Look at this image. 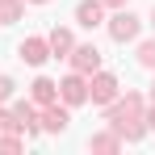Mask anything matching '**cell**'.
I'll return each instance as SVG.
<instances>
[{
    "label": "cell",
    "instance_id": "1",
    "mask_svg": "<svg viewBox=\"0 0 155 155\" xmlns=\"http://www.w3.org/2000/svg\"><path fill=\"white\" fill-rule=\"evenodd\" d=\"M105 122H109V130H113L122 143H138V138L147 134V105H143V92H126L122 101L113 97Z\"/></svg>",
    "mask_w": 155,
    "mask_h": 155
},
{
    "label": "cell",
    "instance_id": "2",
    "mask_svg": "<svg viewBox=\"0 0 155 155\" xmlns=\"http://www.w3.org/2000/svg\"><path fill=\"white\" fill-rule=\"evenodd\" d=\"M138 25H143V21H138L134 13L117 8V13L109 17V38H113V42H134V38H138Z\"/></svg>",
    "mask_w": 155,
    "mask_h": 155
},
{
    "label": "cell",
    "instance_id": "3",
    "mask_svg": "<svg viewBox=\"0 0 155 155\" xmlns=\"http://www.w3.org/2000/svg\"><path fill=\"white\" fill-rule=\"evenodd\" d=\"M113 97H117V76H109V71H92L88 101H92V105H109Z\"/></svg>",
    "mask_w": 155,
    "mask_h": 155
},
{
    "label": "cell",
    "instance_id": "4",
    "mask_svg": "<svg viewBox=\"0 0 155 155\" xmlns=\"http://www.w3.org/2000/svg\"><path fill=\"white\" fill-rule=\"evenodd\" d=\"M71 71H80V76H92V71H101V51L88 42V46H71Z\"/></svg>",
    "mask_w": 155,
    "mask_h": 155
},
{
    "label": "cell",
    "instance_id": "5",
    "mask_svg": "<svg viewBox=\"0 0 155 155\" xmlns=\"http://www.w3.org/2000/svg\"><path fill=\"white\" fill-rule=\"evenodd\" d=\"M38 126H42V130H51V134H63V130L71 126V113H67V105H59V101L42 105V117H38Z\"/></svg>",
    "mask_w": 155,
    "mask_h": 155
},
{
    "label": "cell",
    "instance_id": "6",
    "mask_svg": "<svg viewBox=\"0 0 155 155\" xmlns=\"http://www.w3.org/2000/svg\"><path fill=\"white\" fill-rule=\"evenodd\" d=\"M59 97H63V105H84L88 101V80L80 76V71H71V76L59 84Z\"/></svg>",
    "mask_w": 155,
    "mask_h": 155
},
{
    "label": "cell",
    "instance_id": "7",
    "mask_svg": "<svg viewBox=\"0 0 155 155\" xmlns=\"http://www.w3.org/2000/svg\"><path fill=\"white\" fill-rule=\"evenodd\" d=\"M76 21L84 29H97L105 21V4H101V0H80V4H76Z\"/></svg>",
    "mask_w": 155,
    "mask_h": 155
},
{
    "label": "cell",
    "instance_id": "8",
    "mask_svg": "<svg viewBox=\"0 0 155 155\" xmlns=\"http://www.w3.org/2000/svg\"><path fill=\"white\" fill-rule=\"evenodd\" d=\"M21 59H25L29 67H42V63L51 59V46H46V38H25V42H21Z\"/></svg>",
    "mask_w": 155,
    "mask_h": 155
},
{
    "label": "cell",
    "instance_id": "9",
    "mask_svg": "<svg viewBox=\"0 0 155 155\" xmlns=\"http://www.w3.org/2000/svg\"><path fill=\"white\" fill-rule=\"evenodd\" d=\"M29 97H34L38 105H51V101H59V84L46 80V76H38L34 84H29Z\"/></svg>",
    "mask_w": 155,
    "mask_h": 155
},
{
    "label": "cell",
    "instance_id": "10",
    "mask_svg": "<svg viewBox=\"0 0 155 155\" xmlns=\"http://www.w3.org/2000/svg\"><path fill=\"white\" fill-rule=\"evenodd\" d=\"M46 46H51L54 59H67V54H71V46H76V42H71V29H59V25H54L51 38H46Z\"/></svg>",
    "mask_w": 155,
    "mask_h": 155
},
{
    "label": "cell",
    "instance_id": "11",
    "mask_svg": "<svg viewBox=\"0 0 155 155\" xmlns=\"http://www.w3.org/2000/svg\"><path fill=\"white\" fill-rule=\"evenodd\" d=\"M13 117L21 122V130H25V134L42 130V126H38V113H34V105H29V101H17V105H13Z\"/></svg>",
    "mask_w": 155,
    "mask_h": 155
},
{
    "label": "cell",
    "instance_id": "12",
    "mask_svg": "<svg viewBox=\"0 0 155 155\" xmlns=\"http://www.w3.org/2000/svg\"><path fill=\"white\" fill-rule=\"evenodd\" d=\"M88 147H92V151H105V155H113V151H122V138H117V134L109 130V134H92V138H88Z\"/></svg>",
    "mask_w": 155,
    "mask_h": 155
},
{
    "label": "cell",
    "instance_id": "13",
    "mask_svg": "<svg viewBox=\"0 0 155 155\" xmlns=\"http://www.w3.org/2000/svg\"><path fill=\"white\" fill-rule=\"evenodd\" d=\"M21 13H25V4H21V0H0V25L21 21Z\"/></svg>",
    "mask_w": 155,
    "mask_h": 155
},
{
    "label": "cell",
    "instance_id": "14",
    "mask_svg": "<svg viewBox=\"0 0 155 155\" xmlns=\"http://www.w3.org/2000/svg\"><path fill=\"white\" fill-rule=\"evenodd\" d=\"M0 134H25V130H21V122H17L13 113H4V109H0Z\"/></svg>",
    "mask_w": 155,
    "mask_h": 155
},
{
    "label": "cell",
    "instance_id": "15",
    "mask_svg": "<svg viewBox=\"0 0 155 155\" xmlns=\"http://www.w3.org/2000/svg\"><path fill=\"white\" fill-rule=\"evenodd\" d=\"M138 63H143V67H151V71H155V38H151V42H143V46H138Z\"/></svg>",
    "mask_w": 155,
    "mask_h": 155
},
{
    "label": "cell",
    "instance_id": "16",
    "mask_svg": "<svg viewBox=\"0 0 155 155\" xmlns=\"http://www.w3.org/2000/svg\"><path fill=\"white\" fill-rule=\"evenodd\" d=\"M0 151H4V155H17V151H21V138H17V134H0Z\"/></svg>",
    "mask_w": 155,
    "mask_h": 155
},
{
    "label": "cell",
    "instance_id": "17",
    "mask_svg": "<svg viewBox=\"0 0 155 155\" xmlns=\"http://www.w3.org/2000/svg\"><path fill=\"white\" fill-rule=\"evenodd\" d=\"M8 97H13V80H8V76H0V105L8 101Z\"/></svg>",
    "mask_w": 155,
    "mask_h": 155
},
{
    "label": "cell",
    "instance_id": "18",
    "mask_svg": "<svg viewBox=\"0 0 155 155\" xmlns=\"http://www.w3.org/2000/svg\"><path fill=\"white\" fill-rule=\"evenodd\" d=\"M101 4H113V8H126L130 0H101Z\"/></svg>",
    "mask_w": 155,
    "mask_h": 155
},
{
    "label": "cell",
    "instance_id": "19",
    "mask_svg": "<svg viewBox=\"0 0 155 155\" xmlns=\"http://www.w3.org/2000/svg\"><path fill=\"white\" fill-rule=\"evenodd\" d=\"M29 4H46V0H29Z\"/></svg>",
    "mask_w": 155,
    "mask_h": 155
},
{
    "label": "cell",
    "instance_id": "20",
    "mask_svg": "<svg viewBox=\"0 0 155 155\" xmlns=\"http://www.w3.org/2000/svg\"><path fill=\"white\" fill-rule=\"evenodd\" d=\"M151 101H155V84H151Z\"/></svg>",
    "mask_w": 155,
    "mask_h": 155
},
{
    "label": "cell",
    "instance_id": "21",
    "mask_svg": "<svg viewBox=\"0 0 155 155\" xmlns=\"http://www.w3.org/2000/svg\"><path fill=\"white\" fill-rule=\"evenodd\" d=\"M151 25H155V13H151Z\"/></svg>",
    "mask_w": 155,
    "mask_h": 155
}]
</instances>
